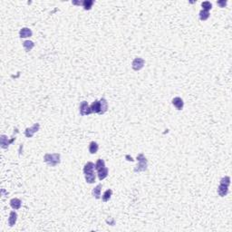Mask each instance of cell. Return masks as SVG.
Returning <instances> with one entry per match:
<instances>
[{
	"mask_svg": "<svg viewBox=\"0 0 232 232\" xmlns=\"http://www.w3.org/2000/svg\"><path fill=\"white\" fill-rule=\"evenodd\" d=\"M60 153H46L44 157V161L51 167H55L60 163Z\"/></svg>",
	"mask_w": 232,
	"mask_h": 232,
	"instance_id": "obj_1",
	"label": "cell"
},
{
	"mask_svg": "<svg viewBox=\"0 0 232 232\" xmlns=\"http://www.w3.org/2000/svg\"><path fill=\"white\" fill-rule=\"evenodd\" d=\"M230 184V178L226 176L220 180L219 186L218 188V193L220 197H225L228 192V186Z\"/></svg>",
	"mask_w": 232,
	"mask_h": 232,
	"instance_id": "obj_2",
	"label": "cell"
},
{
	"mask_svg": "<svg viewBox=\"0 0 232 232\" xmlns=\"http://www.w3.org/2000/svg\"><path fill=\"white\" fill-rule=\"evenodd\" d=\"M137 160L139 161V164L134 168V172H140V171H146L148 162H147V160L143 153H140L137 156Z\"/></svg>",
	"mask_w": 232,
	"mask_h": 232,
	"instance_id": "obj_3",
	"label": "cell"
},
{
	"mask_svg": "<svg viewBox=\"0 0 232 232\" xmlns=\"http://www.w3.org/2000/svg\"><path fill=\"white\" fill-rule=\"evenodd\" d=\"M144 64H145V61L141 58V57H136L133 61H132V67L134 71H139L141 70V69L144 66Z\"/></svg>",
	"mask_w": 232,
	"mask_h": 232,
	"instance_id": "obj_4",
	"label": "cell"
},
{
	"mask_svg": "<svg viewBox=\"0 0 232 232\" xmlns=\"http://www.w3.org/2000/svg\"><path fill=\"white\" fill-rule=\"evenodd\" d=\"M40 129V124L38 123H35L32 127L30 128H27L26 131H25V135L27 138H32L34 136V134L35 132H37Z\"/></svg>",
	"mask_w": 232,
	"mask_h": 232,
	"instance_id": "obj_5",
	"label": "cell"
},
{
	"mask_svg": "<svg viewBox=\"0 0 232 232\" xmlns=\"http://www.w3.org/2000/svg\"><path fill=\"white\" fill-rule=\"evenodd\" d=\"M80 113H81V115H83V116L89 115V114L92 113V110H91V107L89 106V104H88L87 102L83 101V102L81 103V104H80Z\"/></svg>",
	"mask_w": 232,
	"mask_h": 232,
	"instance_id": "obj_6",
	"label": "cell"
},
{
	"mask_svg": "<svg viewBox=\"0 0 232 232\" xmlns=\"http://www.w3.org/2000/svg\"><path fill=\"white\" fill-rule=\"evenodd\" d=\"M16 140V136L13 137L11 140H8L7 137L6 135H1V142H0V144H1V148L2 149H7L9 144H11L14 141Z\"/></svg>",
	"mask_w": 232,
	"mask_h": 232,
	"instance_id": "obj_7",
	"label": "cell"
},
{
	"mask_svg": "<svg viewBox=\"0 0 232 232\" xmlns=\"http://www.w3.org/2000/svg\"><path fill=\"white\" fill-rule=\"evenodd\" d=\"M90 107H91V110H92V113H98V114H100V112H101V103H100V101L95 100L94 103L91 104Z\"/></svg>",
	"mask_w": 232,
	"mask_h": 232,
	"instance_id": "obj_8",
	"label": "cell"
},
{
	"mask_svg": "<svg viewBox=\"0 0 232 232\" xmlns=\"http://www.w3.org/2000/svg\"><path fill=\"white\" fill-rule=\"evenodd\" d=\"M172 104L174 105V107L177 110H182V108L184 106V102L180 97H175L172 100Z\"/></svg>",
	"mask_w": 232,
	"mask_h": 232,
	"instance_id": "obj_9",
	"label": "cell"
},
{
	"mask_svg": "<svg viewBox=\"0 0 232 232\" xmlns=\"http://www.w3.org/2000/svg\"><path fill=\"white\" fill-rule=\"evenodd\" d=\"M33 33H32V30L27 28V27H23L20 32H19V35L21 38H27V37H30L32 36Z\"/></svg>",
	"mask_w": 232,
	"mask_h": 232,
	"instance_id": "obj_10",
	"label": "cell"
},
{
	"mask_svg": "<svg viewBox=\"0 0 232 232\" xmlns=\"http://www.w3.org/2000/svg\"><path fill=\"white\" fill-rule=\"evenodd\" d=\"M108 173H109V170L106 167H103L102 169L97 170V175H98V178H99L100 180H104L108 176Z\"/></svg>",
	"mask_w": 232,
	"mask_h": 232,
	"instance_id": "obj_11",
	"label": "cell"
},
{
	"mask_svg": "<svg viewBox=\"0 0 232 232\" xmlns=\"http://www.w3.org/2000/svg\"><path fill=\"white\" fill-rule=\"evenodd\" d=\"M10 206L12 207L13 210H19L22 206V201L17 198H14L10 200Z\"/></svg>",
	"mask_w": 232,
	"mask_h": 232,
	"instance_id": "obj_12",
	"label": "cell"
},
{
	"mask_svg": "<svg viewBox=\"0 0 232 232\" xmlns=\"http://www.w3.org/2000/svg\"><path fill=\"white\" fill-rule=\"evenodd\" d=\"M95 168V163H92V162H87V163L83 167V173L87 174V173L94 172Z\"/></svg>",
	"mask_w": 232,
	"mask_h": 232,
	"instance_id": "obj_13",
	"label": "cell"
},
{
	"mask_svg": "<svg viewBox=\"0 0 232 232\" xmlns=\"http://www.w3.org/2000/svg\"><path fill=\"white\" fill-rule=\"evenodd\" d=\"M17 220V213L16 211H11L9 214V218H8V224L10 227L15 226V224L16 223Z\"/></svg>",
	"mask_w": 232,
	"mask_h": 232,
	"instance_id": "obj_14",
	"label": "cell"
},
{
	"mask_svg": "<svg viewBox=\"0 0 232 232\" xmlns=\"http://www.w3.org/2000/svg\"><path fill=\"white\" fill-rule=\"evenodd\" d=\"M101 190H102V184H99L92 190V196H94L96 199L101 198Z\"/></svg>",
	"mask_w": 232,
	"mask_h": 232,
	"instance_id": "obj_15",
	"label": "cell"
},
{
	"mask_svg": "<svg viewBox=\"0 0 232 232\" xmlns=\"http://www.w3.org/2000/svg\"><path fill=\"white\" fill-rule=\"evenodd\" d=\"M98 149H99V145L97 143L95 142H92L90 144H89V151L90 153L92 154H95L98 151Z\"/></svg>",
	"mask_w": 232,
	"mask_h": 232,
	"instance_id": "obj_16",
	"label": "cell"
},
{
	"mask_svg": "<svg viewBox=\"0 0 232 232\" xmlns=\"http://www.w3.org/2000/svg\"><path fill=\"white\" fill-rule=\"evenodd\" d=\"M100 103H101V112H100V115H102V114L106 112V111L108 109V103H107V101L104 98H102L100 100Z\"/></svg>",
	"mask_w": 232,
	"mask_h": 232,
	"instance_id": "obj_17",
	"label": "cell"
},
{
	"mask_svg": "<svg viewBox=\"0 0 232 232\" xmlns=\"http://www.w3.org/2000/svg\"><path fill=\"white\" fill-rule=\"evenodd\" d=\"M23 46H24V48L27 52H29L34 48L35 44H34V42L28 40V41H25L24 43H23Z\"/></svg>",
	"mask_w": 232,
	"mask_h": 232,
	"instance_id": "obj_18",
	"label": "cell"
},
{
	"mask_svg": "<svg viewBox=\"0 0 232 232\" xmlns=\"http://www.w3.org/2000/svg\"><path fill=\"white\" fill-rule=\"evenodd\" d=\"M85 175V180L87 183H94L95 181V171L94 172H91V173H87V174H84Z\"/></svg>",
	"mask_w": 232,
	"mask_h": 232,
	"instance_id": "obj_19",
	"label": "cell"
},
{
	"mask_svg": "<svg viewBox=\"0 0 232 232\" xmlns=\"http://www.w3.org/2000/svg\"><path fill=\"white\" fill-rule=\"evenodd\" d=\"M112 195V191L111 189L107 190V191L103 193V195L102 196L103 201V202H107V201H109V199H111Z\"/></svg>",
	"mask_w": 232,
	"mask_h": 232,
	"instance_id": "obj_20",
	"label": "cell"
},
{
	"mask_svg": "<svg viewBox=\"0 0 232 232\" xmlns=\"http://www.w3.org/2000/svg\"><path fill=\"white\" fill-rule=\"evenodd\" d=\"M208 17H210V12L207 10H201L199 12V19L201 21H206Z\"/></svg>",
	"mask_w": 232,
	"mask_h": 232,
	"instance_id": "obj_21",
	"label": "cell"
},
{
	"mask_svg": "<svg viewBox=\"0 0 232 232\" xmlns=\"http://www.w3.org/2000/svg\"><path fill=\"white\" fill-rule=\"evenodd\" d=\"M92 5H94V1L92 0H84V1H83V7L84 10H90Z\"/></svg>",
	"mask_w": 232,
	"mask_h": 232,
	"instance_id": "obj_22",
	"label": "cell"
},
{
	"mask_svg": "<svg viewBox=\"0 0 232 232\" xmlns=\"http://www.w3.org/2000/svg\"><path fill=\"white\" fill-rule=\"evenodd\" d=\"M103 167H105V162H104V160H102V159L97 160L96 163H95V170L97 171V170L102 169V168H103Z\"/></svg>",
	"mask_w": 232,
	"mask_h": 232,
	"instance_id": "obj_23",
	"label": "cell"
},
{
	"mask_svg": "<svg viewBox=\"0 0 232 232\" xmlns=\"http://www.w3.org/2000/svg\"><path fill=\"white\" fill-rule=\"evenodd\" d=\"M201 7H203V10H207V11H210L212 8V4L208 1H205L201 4Z\"/></svg>",
	"mask_w": 232,
	"mask_h": 232,
	"instance_id": "obj_24",
	"label": "cell"
},
{
	"mask_svg": "<svg viewBox=\"0 0 232 232\" xmlns=\"http://www.w3.org/2000/svg\"><path fill=\"white\" fill-rule=\"evenodd\" d=\"M217 4H218L220 7H225L226 5H227V1H225V0H221V1H218Z\"/></svg>",
	"mask_w": 232,
	"mask_h": 232,
	"instance_id": "obj_25",
	"label": "cell"
}]
</instances>
